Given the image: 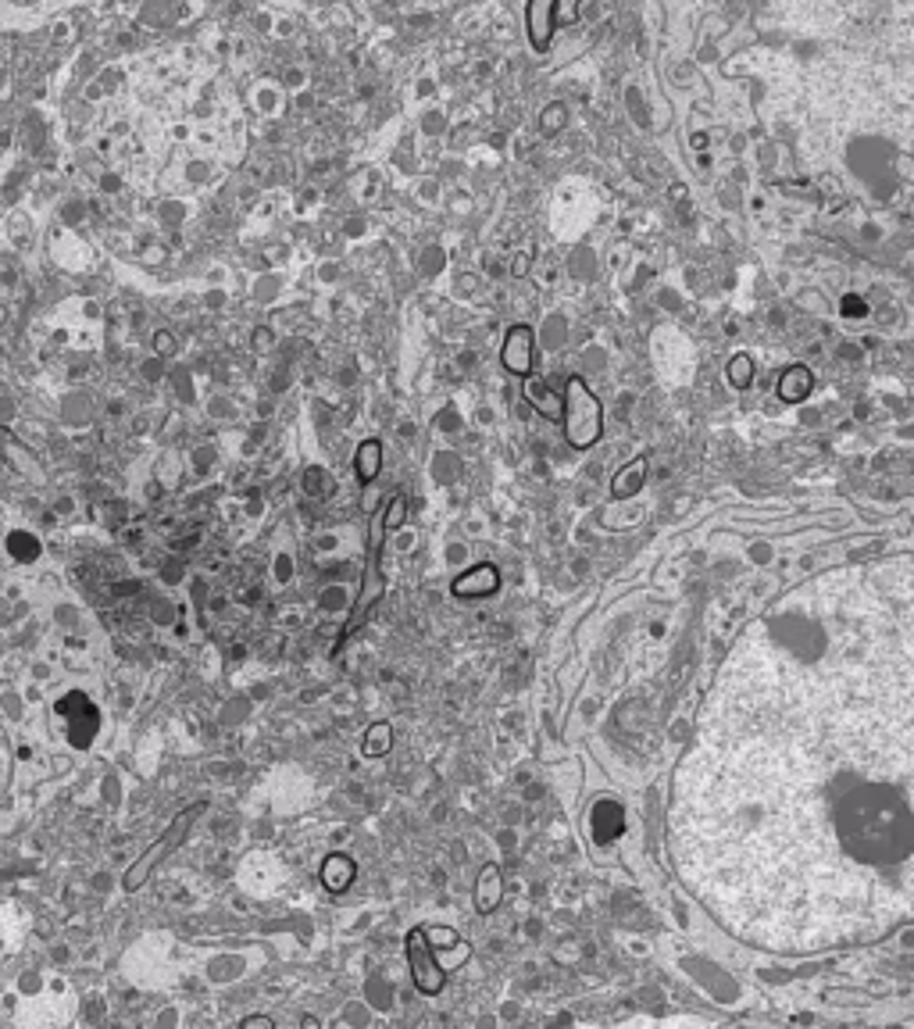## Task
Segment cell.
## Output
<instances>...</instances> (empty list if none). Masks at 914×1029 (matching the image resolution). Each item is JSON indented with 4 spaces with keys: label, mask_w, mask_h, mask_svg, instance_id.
Returning a JSON list of instances; mask_svg holds the SVG:
<instances>
[{
    "label": "cell",
    "mask_w": 914,
    "mask_h": 1029,
    "mask_svg": "<svg viewBox=\"0 0 914 1029\" xmlns=\"http://www.w3.org/2000/svg\"><path fill=\"white\" fill-rule=\"evenodd\" d=\"M729 383L736 386V390H747V386L754 383V358H750V354H736V358L729 361Z\"/></svg>",
    "instance_id": "e0dca14e"
},
{
    "label": "cell",
    "mask_w": 914,
    "mask_h": 1029,
    "mask_svg": "<svg viewBox=\"0 0 914 1029\" xmlns=\"http://www.w3.org/2000/svg\"><path fill=\"white\" fill-rule=\"evenodd\" d=\"M500 365L518 379L532 376V365H536V333H532L529 326L507 329L504 343H500Z\"/></svg>",
    "instance_id": "8992f818"
},
{
    "label": "cell",
    "mask_w": 914,
    "mask_h": 1029,
    "mask_svg": "<svg viewBox=\"0 0 914 1029\" xmlns=\"http://www.w3.org/2000/svg\"><path fill=\"white\" fill-rule=\"evenodd\" d=\"M668 847L743 944L815 954L914 922V554L822 572L736 636Z\"/></svg>",
    "instance_id": "6da1fadb"
},
{
    "label": "cell",
    "mask_w": 914,
    "mask_h": 1029,
    "mask_svg": "<svg viewBox=\"0 0 914 1029\" xmlns=\"http://www.w3.org/2000/svg\"><path fill=\"white\" fill-rule=\"evenodd\" d=\"M379 465H383V444L379 440H365L358 447V458H354V476L358 483H372L379 476Z\"/></svg>",
    "instance_id": "5bb4252c"
},
{
    "label": "cell",
    "mask_w": 914,
    "mask_h": 1029,
    "mask_svg": "<svg viewBox=\"0 0 914 1029\" xmlns=\"http://www.w3.org/2000/svg\"><path fill=\"white\" fill-rule=\"evenodd\" d=\"M243 1026H265V1029H272V1019H243Z\"/></svg>",
    "instance_id": "cb8c5ba5"
},
{
    "label": "cell",
    "mask_w": 914,
    "mask_h": 1029,
    "mask_svg": "<svg viewBox=\"0 0 914 1029\" xmlns=\"http://www.w3.org/2000/svg\"><path fill=\"white\" fill-rule=\"evenodd\" d=\"M425 933H429V940H436L433 947H454L457 944L454 929H425Z\"/></svg>",
    "instance_id": "44dd1931"
},
{
    "label": "cell",
    "mask_w": 914,
    "mask_h": 1029,
    "mask_svg": "<svg viewBox=\"0 0 914 1029\" xmlns=\"http://www.w3.org/2000/svg\"><path fill=\"white\" fill-rule=\"evenodd\" d=\"M354 876H358V865H354V858H347V854H329L322 872H318V879H322V887L329 890V894H343V890L354 883Z\"/></svg>",
    "instance_id": "8fae6325"
},
{
    "label": "cell",
    "mask_w": 914,
    "mask_h": 1029,
    "mask_svg": "<svg viewBox=\"0 0 914 1029\" xmlns=\"http://www.w3.org/2000/svg\"><path fill=\"white\" fill-rule=\"evenodd\" d=\"M779 397L786 404H797V401H807V394L815 390V376H811V369H804V365H790V369L782 372L779 376Z\"/></svg>",
    "instance_id": "7c38bea8"
},
{
    "label": "cell",
    "mask_w": 914,
    "mask_h": 1029,
    "mask_svg": "<svg viewBox=\"0 0 914 1029\" xmlns=\"http://www.w3.org/2000/svg\"><path fill=\"white\" fill-rule=\"evenodd\" d=\"M522 383H525V386H522V394H525V401H529L532 408L540 411V415H547V419H561V401H557V397L550 394L547 386H543L540 379H536V372H532V376H525Z\"/></svg>",
    "instance_id": "4fadbf2b"
},
{
    "label": "cell",
    "mask_w": 914,
    "mask_h": 1029,
    "mask_svg": "<svg viewBox=\"0 0 914 1029\" xmlns=\"http://www.w3.org/2000/svg\"><path fill=\"white\" fill-rule=\"evenodd\" d=\"M557 29V0H529L525 4V33H529L532 51H550Z\"/></svg>",
    "instance_id": "52a82bcc"
},
{
    "label": "cell",
    "mask_w": 914,
    "mask_h": 1029,
    "mask_svg": "<svg viewBox=\"0 0 914 1029\" xmlns=\"http://www.w3.org/2000/svg\"><path fill=\"white\" fill-rule=\"evenodd\" d=\"M383 515H386V529H400L404 526V515H408V501H404V497H393L390 508H383Z\"/></svg>",
    "instance_id": "ac0fdd59"
},
{
    "label": "cell",
    "mask_w": 914,
    "mask_h": 1029,
    "mask_svg": "<svg viewBox=\"0 0 914 1029\" xmlns=\"http://www.w3.org/2000/svg\"><path fill=\"white\" fill-rule=\"evenodd\" d=\"M390 747H393L390 722H372V726H368V733H365V744H361V754H365V758H383Z\"/></svg>",
    "instance_id": "2e32d148"
},
{
    "label": "cell",
    "mask_w": 914,
    "mask_h": 1029,
    "mask_svg": "<svg viewBox=\"0 0 914 1029\" xmlns=\"http://www.w3.org/2000/svg\"><path fill=\"white\" fill-rule=\"evenodd\" d=\"M154 347H158L161 354H172L175 343H172V336H168V333H158V336H154Z\"/></svg>",
    "instance_id": "7402d4cb"
},
{
    "label": "cell",
    "mask_w": 914,
    "mask_h": 1029,
    "mask_svg": "<svg viewBox=\"0 0 914 1029\" xmlns=\"http://www.w3.org/2000/svg\"><path fill=\"white\" fill-rule=\"evenodd\" d=\"M383 533H386V515L379 511L375 522H372V561H368L365 590H361L358 604H354V611H350V619H347V626H343V636H340V644H336V651H343V644L358 633L361 622H365L368 611H372V604L379 601V594L386 590V583H383Z\"/></svg>",
    "instance_id": "277c9868"
},
{
    "label": "cell",
    "mask_w": 914,
    "mask_h": 1029,
    "mask_svg": "<svg viewBox=\"0 0 914 1029\" xmlns=\"http://www.w3.org/2000/svg\"><path fill=\"white\" fill-rule=\"evenodd\" d=\"M0 458H4L8 469H15L18 476L29 479V483H43V479H47V472H43V465L36 461V454L29 451L22 440H15V433H8L4 426H0Z\"/></svg>",
    "instance_id": "ba28073f"
},
{
    "label": "cell",
    "mask_w": 914,
    "mask_h": 1029,
    "mask_svg": "<svg viewBox=\"0 0 914 1029\" xmlns=\"http://www.w3.org/2000/svg\"><path fill=\"white\" fill-rule=\"evenodd\" d=\"M561 426H565V440L575 451H590L604 436V404L590 390V383L582 376H572L565 383V397H561Z\"/></svg>",
    "instance_id": "7a4b0ae2"
},
{
    "label": "cell",
    "mask_w": 914,
    "mask_h": 1029,
    "mask_svg": "<svg viewBox=\"0 0 914 1029\" xmlns=\"http://www.w3.org/2000/svg\"><path fill=\"white\" fill-rule=\"evenodd\" d=\"M643 476H647V458H636L629 465V469H622L615 476V483H611V494L615 497H629V494H636L643 486Z\"/></svg>",
    "instance_id": "9a60e30c"
},
{
    "label": "cell",
    "mask_w": 914,
    "mask_h": 1029,
    "mask_svg": "<svg viewBox=\"0 0 914 1029\" xmlns=\"http://www.w3.org/2000/svg\"><path fill=\"white\" fill-rule=\"evenodd\" d=\"M579 18V0H557V22H575Z\"/></svg>",
    "instance_id": "ffe728a7"
},
{
    "label": "cell",
    "mask_w": 914,
    "mask_h": 1029,
    "mask_svg": "<svg viewBox=\"0 0 914 1029\" xmlns=\"http://www.w3.org/2000/svg\"><path fill=\"white\" fill-rule=\"evenodd\" d=\"M543 133H554V129H561L565 126V104H550L547 111H543Z\"/></svg>",
    "instance_id": "d6986e66"
},
{
    "label": "cell",
    "mask_w": 914,
    "mask_h": 1029,
    "mask_svg": "<svg viewBox=\"0 0 914 1029\" xmlns=\"http://www.w3.org/2000/svg\"><path fill=\"white\" fill-rule=\"evenodd\" d=\"M504 901V879H500V865H482L479 872V887H475V912L490 915L500 908Z\"/></svg>",
    "instance_id": "30bf717a"
},
{
    "label": "cell",
    "mask_w": 914,
    "mask_h": 1029,
    "mask_svg": "<svg viewBox=\"0 0 914 1029\" xmlns=\"http://www.w3.org/2000/svg\"><path fill=\"white\" fill-rule=\"evenodd\" d=\"M143 372H147V379H158V376H161V361H150V365H147Z\"/></svg>",
    "instance_id": "603a6c76"
},
{
    "label": "cell",
    "mask_w": 914,
    "mask_h": 1029,
    "mask_svg": "<svg viewBox=\"0 0 914 1029\" xmlns=\"http://www.w3.org/2000/svg\"><path fill=\"white\" fill-rule=\"evenodd\" d=\"M404 954H408V969H411V979H415V987L422 990L425 997L440 994L443 983H447V972H443L433 940H429V933H425L422 926H415L408 937H404Z\"/></svg>",
    "instance_id": "5b68a950"
},
{
    "label": "cell",
    "mask_w": 914,
    "mask_h": 1029,
    "mask_svg": "<svg viewBox=\"0 0 914 1029\" xmlns=\"http://www.w3.org/2000/svg\"><path fill=\"white\" fill-rule=\"evenodd\" d=\"M497 590H500V572L490 561L472 565V569L461 572V576L450 583V594L461 597V601H468V597H493Z\"/></svg>",
    "instance_id": "9c48e42d"
},
{
    "label": "cell",
    "mask_w": 914,
    "mask_h": 1029,
    "mask_svg": "<svg viewBox=\"0 0 914 1029\" xmlns=\"http://www.w3.org/2000/svg\"><path fill=\"white\" fill-rule=\"evenodd\" d=\"M200 815H204V804H200V801H197V804H190V808H183V812L175 815V819H172V826H168L165 833H161V837H158V844H150L147 851H143V858H140V862H133V865H129V869H125V876H122V890H129V894H133V890H140L143 883H147V876H150V872H154L161 862H165V854H172L175 847L183 844V840H186V833H190V829H193V822H197Z\"/></svg>",
    "instance_id": "3957f363"
}]
</instances>
